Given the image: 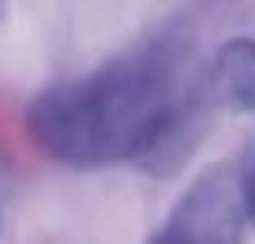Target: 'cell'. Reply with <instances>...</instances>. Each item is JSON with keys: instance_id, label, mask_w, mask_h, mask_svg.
Here are the masks:
<instances>
[{"instance_id": "5", "label": "cell", "mask_w": 255, "mask_h": 244, "mask_svg": "<svg viewBox=\"0 0 255 244\" xmlns=\"http://www.w3.org/2000/svg\"><path fill=\"white\" fill-rule=\"evenodd\" d=\"M4 4H8V0H0V15H4Z\"/></svg>"}, {"instance_id": "4", "label": "cell", "mask_w": 255, "mask_h": 244, "mask_svg": "<svg viewBox=\"0 0 255 244\" xmlns=\"http://www.w3.org/2000/svg\"><path fill=\"white\" fill-rule=\"evenodd\" d=\"M240 196H244V214L255 222V150L240 169Z\"/></svg>"}, {"instance_id": "3", "label": "cell", "mask_w": 255, "mask_h": 244, "mask_svg": "<svg viewBox=\"0 0 255 244\" xmlns=\"http://www.w3.org/2000/svg\"><path fill=\"white\" fill-rule=\"evenodd\" d=\"M210 94L225 109L255 113V38H233L210 64Z\"/></svg>"}, {"instance_id": "2", "label": "cell", "mask_w": 255, "mask_h": 244, "mask_svg": "<svg viewBox=\"0 0 255 244\" xmlns=\"http://www.w3.org/2000/svg\"><path fill=\"white\" fill-rule=\"evenodd\" d=\"M244 218L240 173L210 169L180 196V203L150 237V244H240Z\"/></svg>"}, {"instance_id": "1", "label": "cell", "mask_w": 255, "mask_h": 244, "mask_svg": "<svg viewBox=\"0 0 255 244\" xmlns=\"http://www.w3.org/2000/svg\"><path fill=\"white\" fill-rule=\"evenodd\" d=\"M188 128V102L169 53L146 49L53 87L30 105V135L68 166L161 158Z\"/></svg>"}]
</instances>
